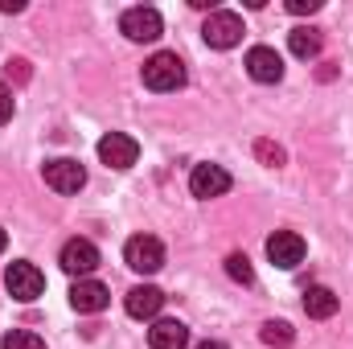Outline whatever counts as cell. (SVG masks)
Returning <instances> with one entry per match:
<instances>
[{
	"mask_svg": "<svg viewBox=\"0 0 353 349\" xmlns=\"http://www.w3.org/2000/svg\"><path fill=\"white\" fill-rule=\"evenodd\" d=\"M123 308H128V317H136V321H152V317L165 308V292H161V288H152V283H140V288H132V292H128Z\"/></svg>",
	"mask_w": 353,
	"mask_h": 349,
	"instance_id": "obj_12",
	"label": "cell"
},
{
	"mask_svg": "<svg viewBox=\"0 0 353 349\" xmlns=\"http://www.w3.org/2000/svg\"><path fill=\"white\" fill-rule=\"evenodd\" d=\"M197 349H230V346H226V341H201Z\"/></svg>",
	"mask_w": 353,
	"mask_h": 349,
	"instance_id": "obj_25",
	"label": "cell"
},
{
	"mask_svg": "<svg viewBox=\"0 0 353 349\" xmlns=\"http://www.w3.org/2000/svg\"><path fill=\"white\" fill-rule=\"evenodd\" d=\"M4 74H8V83H29V62L25 58H8Z\"/></svg>",
	"mask_w": 353,
	"mask_h": 349,
	"instance_id": "obj_21",
	"label": "cell"
},
{
	"mask_svg": "<svg viewBox=\"0 0 353 349\" xmlns=\"http://www.w3.org/2000/svg\"><path fill=\"white\" fill-rule=\"evenodd\" d=\"M230 185H234V181H230V173H226L222 165H193V173H189V193L201 197V201L230 193Z\"/></svg>",
	"mask_w": 353,
	"mask_h": 349,
	"instance_id": "obj_9",
	"label": "cell"
},
{
	"mask_svg": "<svg viewBox=\"0 0 353 349\" xmlns=\"http://www.w3.org/2000/svg\"><path fill=\"white\" fill-rule=\"evenodd\" d=\"M304 239L296 235V230H275L271 239H267V259L275 263L279 271H292V267H300L304 263Z\"/></svg>",
	"mask_w": 353,
	"mask_h": 349,
	"instance_id": "obj_8",
	"label": "cell"
},
{
	"mask_svg": "<svg viewBox=\"0 0 353 349\" xmlns=\"http://www.w3.org/2000/svg\"><path fill=\"white\" fill-rule=\"evenodd\" d=\"M4 247H8V235H4V230H0V251H4Z\"/></svg>",
	"mask_w": 353,
	"mask_h": 349,
	"instance_id": "obj_26",
	"label": "cell"
},
{
	"mask_svg": "<svg viewBox=\"0 0 353 349\" xmlns=\"http://www.w3.org/2000/svg\"><path fill=\"white\" fill-rule=\"evenodd\" d=\"M0 12H21V0H0Z\"/></svg>",
	"mask_w": 353,
	"mask_h": 349,
	"instance_id": "obj_24",
	"label": "cell"
},
{
	"mask_svg": "<svg viewBox=\"0 0 353 349\" xmlns=\"http://www.w3.org/2000/svg\"><path fill=\"white\" fill-rule=\"evenodd\" d=\"M316 8H321V0H288V12H296V17L316 12Z\"/></svg>",
	"mask_w": 353,
	"mask_h": 349,
	"instance_id": "obj_23",
	"label": "cell"
},
{
	"mask_svg": "<svg viewBox=\"0 0 353 349\" xmlns=\"http://www.w3.org/2000/svg\"><path fill=\"white\" fill-rule=\"evenodd\" d=\"M148 346L152 349H185L189 346V329L181 321H157L148 329Z\"/></svg>",
	"mask_w": 353,
	"mask_h": 349,
	"instance_id": "obj_15",
	"label": "cell"
},
{
	"mask_svg": "<svg viewBox=\"0 0 353 349\" xmlns=\"http://www.w3.org/2000/svg\"><path fill=\"white\" fill-rule=\"evenodd\" d=\"M144 87L157 90V94H169V90H181L185 87V62L169 54V50H161V54H152L148 62H144Z\"/></svg>",
	"mask_w": 353,
	"mask_h": 349,
	"instance_id": "obj_1",
	"label": "cell"
},
{
	"mask_svg": "<svg viewBox=\"0 0 353 349\" xmlns=\"http://www.w3.org/2000/svg\"><path fill=\"white\" fill-rule=\"evenodd\" d=\"M0 349H46V341H41L33 329H12V333L0 341Z\"/></svg>",
	"mask_w": 353,
	"mask_h": 349,
	"instance_id": "obj_18",
	"label": "cell"
},
{
	"mask_svg": "<svg viewBox=\"0 0 353 349\" xmlns=\"http://www.w3.org/2000/svg\"><path fill=\"white\" fill-rule=\"evenodd\" d=\"M41 177H46V185H50L54 193H79V189L87 185V169H83L79 161H70V157L46 161V165H41Z\"/></svg>",
	"mask_w": 353,
	"mask_h": 349,
	"instance_id": "obj_6",
	"label": "cell"
},
{
	"mask_svg": "<svg viewBox=\"0 0 353 349\" xmlns=\"http://www.w3.org/2000/svg\"><path fill=\"white\" fill-rule=\"evenodd\" d=\"M337 308H341V300H337V292H333V288H325V283H312V288L304 292V312H308L312 321H329Z\"/></svg>",
	"mask_w": 353,
	"mask_h": 349,
	"instance_id": "obj_14",
	"label": "cell"
},
{
	"mask_svg": "<svg viewBox=\"0 0 353 349\" xmlns=\"http://www.w3.org/2000/svg\"><path fill=\"white\" fill-rule=\"evenodd\" d=\"M255 157L263 161V165H271V169H279L288 157H283V148L279 144H271V140H255Z\"/></svg>",
	"mask_w": 353,
	"mask_h": 349,
	"instance_id": "obj_20",
	"label": "cell"
},
{
	"mask_svg": "<svg viewBox=\"0 0 353 349\" xmlns=\"http://www.w3.org/2000/svg\"><path fill=\"white\" fill-rule=\"evenodd\" d=\"M226 271H230V279H239V283H255V267L247 255H230L226 259Z\"/></svg>",
	"mask_w": 353,
	"mask_h": 349,
	"instance_id": "obj_19",
	"label": "cell"
},
{
	"mask_svg": "<svg viewBox=\"0 0 353 349\" xmlns=\"http://www.w3.org/2000/svg\"><path fill=\"white\" fill-rule=\"evenodd\" d=\"M247 74H251L255 83H279V79H283V58H279L271 46H255V50L247 54Z\"/></svg>",
	"mask_w": 353,
	"mask_h": 349,
	"instance_id": "obj_13",
	"label": "cell"
},
{
	"mask_svg": "<svg viewBox=\"0 0 353 349\" xmlns=\"http://www.w3.org/2000/svg\"><path fill=\"white\" fill-rule=\"evenodd\" d=\"M58 263H62L66 275H74V279H90V271L103 263V255H99V247H94L90 239H70V243L62 247Z\"/></svg>",
	"mask_w": 353,
	"mask_h": 349,
	"instance_id": "obj_5",
	"label": "cell"
},
{
	"mask_svg": "<svg viewBox=\"0 0 353 349\" xmlns=\"http://www.w3.org/2000/svg\"><path fill=\"white\" fill-rule=\"evenodd\" d=\"M123 263H128L132 271H140V275H152V271L165 267V243L152 239V235H136V239H128V247H123Z\"/></svg>",
	"mask_w": 353,
	"mask_h": 349,
	"instance_id": "obj_3",
	"label": "cell"
},
{
	"mask_svg": "<svg viewBox=\"0 0 353 349\" xmlns=\"http://www.w3.org/2000/svg\"><path fill=\"white\" fill-rule=\"evenodd\" d=\"M119 29H123V37L128 41H157L161 37V29H165V21H161V12L157 8H128L123 17H119Z\"/></svg>",
	"mask_w": 353,
	"mask_h": 349,
	"instance_id": "obj_7",
	"label": "cell"
},
{
	"mask_svg": "<svg viewBox=\"0 0 353 349\" xmlns=\"http://www.w3.org/2000/svg\"><path fill=\"white\" fill-rule=\"evenodd\" d=\"M136 157H140V144H136L132 136H123V132H107V136L99 140V161H103L107 169H132Z\"/></svg>",
	"mask_w": 353,
	"mask_h": 349,
	"instance_id": "obj_10",
	"label": "cell"
},
{
	"mask_svg": "<svg viewBox=\"0 0 353 349\" xmlns=\"http://www.w3.org/2000/svg\"><path fill=\"white\" fill-rule=\"evenodd\" d=\"M321 46H325V37H321V29H312V25H300V29H292L288 33V50L296 54V58H316L321 54Z\"/></svg>",
	"mask_w": 353,
	"mask_h": 349,
	"instance_id": "obj_16",
	"label": "cell"
},
{
	"mask_svg": "<svg viewBox=\"0 0 353 349\" xmlns=\"http://www.w3.org/2000/svg\"><path fill=\"white\" fill-rule=\"evenodd\" d=\"M107 304H111L107 283H99V279H74V288H70V308L74 312H103Z\"/></svg>",
	"mask_w": 353,
	"mask_h": 349,
	"instance_id": "obj_11",
	"label": "cell"
},
{
	"mask_svg": "<svg viewBox=\"0 0 353 349\" xmlns=\"http://www.w3.org/2000/svg\"><path fill=\"white\" fill-rule=\"evenodd\" d=\"M12 111H17V99H12V90L0 83V123H8V119H12Z\"/></svg>",
	"mask_w": 353,
	"mask_h": 349,
	"instance_id": "obj_22",
	"label": "cell"
},
{
	"mask_svg": "<svg viewBox=\"0 0 353 349\" xmlns=\"http://www.w3.org/2000/svg\"><path fill=\"white\" fill-rule=\"evenodd\" d=\"M201 37L210 50H234L243 41V17L239 12H226V8H214L201 25Z\"/></svg>",
	"mask_w": 353,
	"mask_h": 349,
	"instance_id": "obj_2",
	"label": "cell"
},
{
	"mask_svg": "<svg viewBox=\"0 0 353 349\" xmlns=\"http://www.w3.org/2000/svg\"><path fill=\"white\" fill-rule=\"evenodd\" d=\"M259 337H263L267 346H292V337H296V329H292L288 321H267L263 329H259Z\"/></svg>",
	"mask_w": 353,
	"mask_h": 349,
	"instance_id": "obj_17",
	"label": "cell"
},
{
	"mask_svg": "<svg viewBox=\"0 0 353 349\" xmlns=\"http://www.w3.org/2000/svg\"><path fill=\"white\" fill-rule=\"evenodd\" d=\"M4 288H8V296L12 300H21V304H29V300H37L41 292H46V275L33 267V263H12L8 271H4Z\"/></svg>",
	"mask_w": 353,
	"mask_h": 349,
	"instance_id": "obj_4",
	"label": "cell"
}]
</instances>
